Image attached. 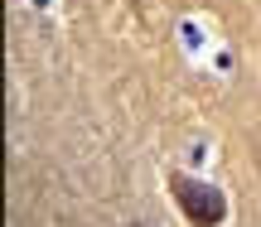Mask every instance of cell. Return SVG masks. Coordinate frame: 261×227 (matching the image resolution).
Wrapping results in <instances>:
<instances>
[{"mask_svg":"<svg viewBox=\"0 0 261 227\" xmlns=\"http://www.w3.org/2000/svg\"><path fill=\"white\" fill-rule=\"evenodd\" d=\"M169 189H174V203L184 208V218L194 222V227H218V222L227 218V198L213 189V184L189 179V174H174Z\"/></svg>","mask_w":261,"mask_h":227,"instance_id":"cell-1","label":"cell"}]
</instances>
